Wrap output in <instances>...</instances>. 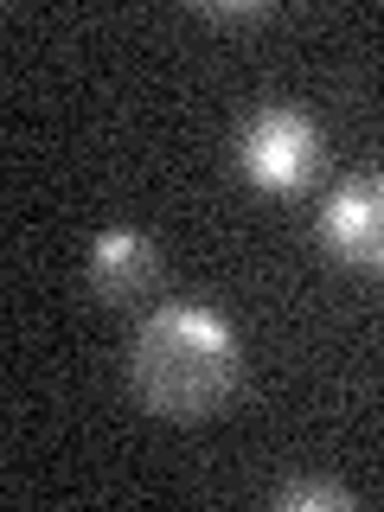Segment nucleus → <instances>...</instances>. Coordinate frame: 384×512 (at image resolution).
I'll return each mask as SVG.
<instances>
[{
    "mask_svg": "<svg viewBox=\"0 0 384 512\" xmlns=\"http://www.w3.org/2000/svg\"><path fill=\"white\" fill-rule=\"evenodd\" d=\"M244 384V346L231 320H218L199 301L154 308L128 340V391L160 423H205Z\"/></svg>",
    "mask_w": 384,
    "mask_h": 512,
    "instance_id": "nucleus-1",
    "label": "nucleus"
},
{
    "mask_svg": "<svg viewBox=\"0 0 384 512\" xmlns=\"http://www.w3.org/2000/svg\"><path fill=\"white\" fill-rule=\"evenodd\" d=\"M231 154L244 167V180L256 192H276V199H301L327 167V141L295 103H256L237 128Z\"/></svg>",
    "mask_w": 384,
    "mask_h": 512,
    "instance_id": "nucleus-2",
    "label": "nucleus"
},
{
    "mask_svg": "<svg viewBox=\"0 0 384 512\" xmlns=\"http://www.w3.org/2000/svg\"><path fill=\"white\" fill-rule=\"evenodd\" d=\"M320 244L333 250V263L384 276V167L333 186V199L320 205Z\"/></svg>",
    "mask_w": 384,
    "mask_h": 512,
    "instance_id": "nucleus-3",
    "label": "nucleus"
},
{
    "mask_svg": "<svg viewBox=\"0 0 384 512\" xmlns=\"http://www.w3.org/2000/svg\"><path fill=\"white\" fill-rule=\"evenodd\" d=\"M154 282H160V250H154V237H141V231H103L90 244V263H84V288L103 308H141V301L154 295Z\"/></svg>",
    "mask_w": 384,
    "mask_h": 512,
    "instance_id": "nucleus-4",
    "label": "nucleus"
},
{
    "mask_svg": "<svg viewBox=\"0 0 384 512\" xmlns=\"http://www.w3.org/2000/svg\"><path fill=\"white\" fill-rule=\"evenodd\" d=\"M269 500H276L282 512H352V506H359V493L340 487V480H282Z\"/></svg>",
    "mask_w": 384,
    "mask_h": 512,
    "instance_id": "nucleus-5",
    "label": "nucleus"
},
{
    "mask_svg": "<svg viewBox=\"0 0 384 512\" xmlns=\"http://www.w3.org/2000/svg\"><path fill=\"white\" fill-rule=\"evenodd\" d=\"M205 20H218V26H263L269 20V7L263 0H231V7H224V0H205Z\"/></svg>",
    "mask_w": 384,
    "mask_h": 512,
    "instance_id": "nucleus-6",
    "label": "nucleus"
}]
</instances>
